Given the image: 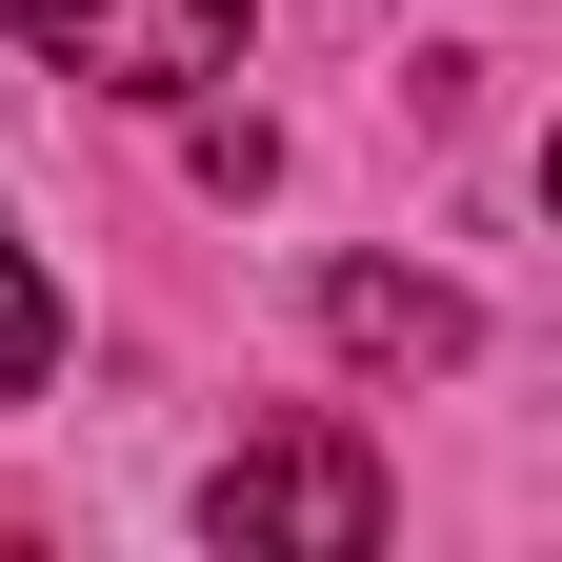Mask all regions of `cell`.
I'll use <instances>...</instances> for the list:
<instances>
[{"label":"cell","instance_id":"cell-1","mask_svg":"<svg viewBox=\"0 0 562 562\" xmlns=\"http://www.w3.org/2000/svg\"><path fill=\"white\" fill-rule=\"evenodd\" d=\"M201 522L241 562H382V462H362V422H281L201 482Z\"/></svg>","mask_w":562,"mask_h":562},{"label":"cell","instance_id":"cell-2","mask_svg":"<svg viewBox=\"0 0 562 562\" xmlns=\"http://www.w3.org/2000/svg\"><path fill=\"white\" fill-rule=\"evenodd\" d=\"M241 21L261 0H41V60L101 81V101H140V121H181L201 81H241Z\"/></svg>","mask_w":562,"mask_h":562},{"label":"cell","instance_id":"cell-3","mask_svg":"<svg viewBox=\"0 0 562 562\" xmlns=\"http://www.w3.org/2000/svg\"><path fill=\"white\" fill-rule=\"evenodd\" d=\"M322 341L362 382H442V362H482V302L422 281V261H322Z\"/></svg>","mask_w":562,"mask_h":562},{"label":"cell","instance_id":"cell-4","mask_svg":"<svg viewBox=\"0 0 562 562\" xmlns=\"http://www.w3.org/2000/svg\"><path fill=\"white\" fill-rule=\"evenodd\" d=\"M60 382V281L21 261V222H0V402H41Z\"/></svg>","mask_w":562,"mask_h":562},{"label":"cell","instance_id":"cell-5","mask_svg":"<svg viewBox=\"0 0 562 562\" xmlns=\"http://www.w3.org/2000/svg\"><path fill=\"white\" fill-rule=\"evenodd\" d=\"M0 21H41V0H0Z\"/></svg>","mask_w":562,"mask_h":562}]
</instances>
